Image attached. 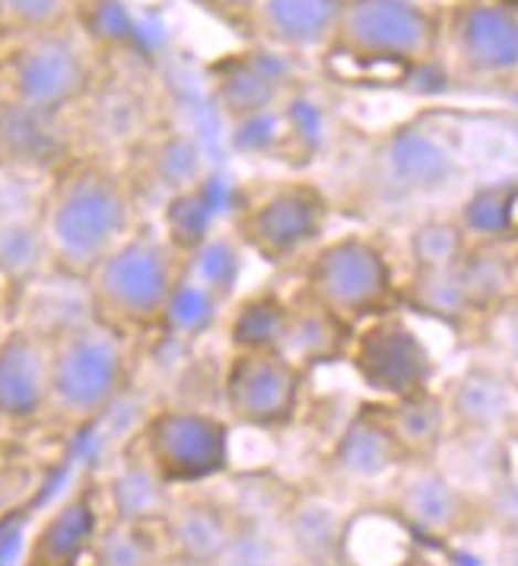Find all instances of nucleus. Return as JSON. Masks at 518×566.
Returning a JSON list of instances; mask_svg holds the SVG:
<instances>
[{
	"label": "nucleus",
	"instance_id": "nucleus-26",
	"mask_svg": "<svg viewBox=\"0 0 518 566\" xmlns=\"http://www.w3.org/2000/svg\"><path fill=\"white\" fill-rule=\"evenodd\" d=\"M389 172L408 191H436L452 179V156L423 134H401L389 147Z\"/></svg>",
	"mask_w": 518,
	"mask_h": 566
},
{
	"label": "nucleus",
	"instance_id": "nucleus-27",
	"mask_svg": "<svg viewBox=\"0 0 518 566\" xmlns=\"http://www.w3.org/2000/svg\"><path fill=\"white\" fill-rule=\"evenodd\" d=\"M52 264L49 239L39 217L20 213L0 227V277L10 283H32Z\"/></svg>",
	"mask_w": 518,
	"mask_h": 566
},
{
	"label": "nucleus",
	"instance_id": "nucleus-43",
	"mask_svg": "<svg viewBox=\"0 0 518 566\" xmlns=\"http://www.w3.org/2000/svg\"><path fill=\"white\" fill-rule=\"evenodd\" d=\"M93 566H96V564H93Z\"/></svg>",
	"mask_w": 518,
	"mask_h": 566
},
{
	"label": "nucleus",
	"instance_id": "nucleus-38",
	"mask_svg": "<svg viewBox=\"0 0 518 566\" xmlns=\"http://www.w3.org/2000/svg\"><path fill=\"white\" fill-rule=\"evenodd\" d=\"M156 179L176 195L194 191L201 179V154L191 140H172L159 150L156 159Z\"/></svg>",
	"mask_w": 518,
	"mask_h": 566
},
{
	"label": "nucleus",
	"instance_id": "nucleus-4",
	"mask_svg": "<svg viewBox=\"0 0 518 566\" xmlns=\"http://www.w3.org/2000/svg\"><path fill=\"white\" fill-rule=\"evenodd\" d=\"M52 347V408L71 420H93L121 395L128 354L121 332L99 318L49 337Z\"/></svg>",
	"mask_w": 518,
	"mask_h": 566
},
{
	"label": "nucleus",
	"instance_id": "nucleus-2",
	"mask_svg": "<svg viewBox=\"0 0 518 566\" xmlns=\"http://www.w3.org/2000/svg\"><path fill=\"white\" fill-rule=\"evenodd\" d=\"M182 255L154 232H130L86 277L96 318L115 332L162 325Z\"/></svg>",
	"mask_w": 518,
	"mask_h": 566
},
{
	"label": "nucleus",
	"instance_id": "nucleus-39",
	"mask_svg": "<svg viewBox=\"0 0 518 566\" xmlns=\"http://www.w3.org/2000/svg\"><path fill=\"white\" fill-rule=\"evenodd\" d=\"M201 3L210 7L216 17L230 20V23H245V27H252L261 0H201Z\"/></svg>",
	"mask_w": 518,
	"mask_h": 566
},
{
	"label": "nucleus",
	"instance_id": "nucleus-28",
	"mask_svg": "<svg viewBox=\"0 0 518 566\" xmlns=\"http://www.w3.org/2000/svg\"><path fill=\"white\" fill-rule=\"evenodd\" d=\"M216 96L233 122H255L258 115L274 108L277 96H281V80L267 64L242 61L220 77Z\"/></svg>",
	"mask_w": 518,
	"mask_h": 566
},
{
	"label": "nucleus",
	"instance_id": "nucleus-1",
	"mask_svg": "<svg viewBox=\"0 0 518 566\" xmlns=\"http://www.w3.org/2000/svg\"><path fill=\"white\" fill-rule=\"evenodd\" d=\"M52 268L89 277L108 252L134 232V205L125 181L99 163H74L52 185L39 210Z\"/></svg>",
	"mask_w": 518,
	"mask_h": 566
},
{
	"label": "nucleus",
	"instance_id": "nucleus-14",
	"mask_svg": "<svg viewBox=\"0 0 518 566\" xmlns=\"http://www.w3.org/2000/svg\"><path fill=\"white\" fill-rule=\"evenodd\" d=\"M401 462L404 452L391 433L385 408H363L353 413L331 449V468L340 478L360 484L389 478Z\"/></svg>",
	"mask_w": 518,
	"mask_h": 566
},
{
	"label": "nucleus",
	"instance_id": "nucleus-41",
	"mask_svg": "<svg viewBox=\"0 0 518 566\" xmlns=\"http://www.w3.org/2000/svg\"><path fill=\"white\" fill-rule=\"evenodd\" d=\"M512 258H516V271H518V239H516V249H512Z\"/></svg>",
	"mask_w": 518,
	"mask_h": 566
},
{
	"label": "nucleus",
	"instance_id": "nucleus-21",
	"mask_svg": "<svg viewBox=\"0 0 518 566\" xmlns=\"http://www.w3.org/2000/svg\"><path fill=\"white\" fill-rule=\"evenodd\" d=\"M385 417H389L391 433L398 439L404 459L436 455L440 446L445 442L448 423H452L445 395H436L433 388L411 395V398H401V401H389Z\"/></svg>",
	"mask_w": 518,
	"mask_h": 566
},
{
	"label": "nucleus",
	"instance_id": "nucleus-11",
	"mask_svg": "<svg viewBox=\"0 0 518 566\" xmlns=\"http://www.w3.org/2000/svg\"><path fill=\"white\" fill-rule=\"evenodd\" d=\"M452 52L467 74L518 77V10L506 0H465L448 23Z\"/></svg>",
	"mask_w": 518,
	"mask_h": 566
},
{
	"label": "nucleus",
	"instance_id": "nucleus-25",
	"mask_svg": "<svg viewBox=\"0 0 518 566\" xmlns=\"http://www.w3.org/2000/svg\"><path fill=\"white\" fill-rule=\"evenodd\" d=\"M401 300L420 315H430L445 325H462L474 312V303L467 296L462 268L448 271H414L408 286L401 290Z\"/></svg>",
	"mask_w": 518,
	"mask_h": 566
},
{
	"label": "nucleus",
	"instance_id": "nucleus-36",
	"mask_svg": "<svg viewBox=\"0 0 518 566\" xmlns=\"http://www.w3.org/2000/svg\"><path fill=\"white\" fill-rule=\"evenodd\" d=\"M210 235V207L208 201L198 195V191H184V195H176L172 205L166 207V239L169 245L179 252V255H188L194 252L201 242H208Z\"/></svg>",
	"mask_w": 518,
	"mask_h": 566
},
{
	"label": "nucleus",
	"instance_id": "nucleus-29",
	"mask_svg": "<svg viewBox=\"0 0 518 566\" xmlns=\"http://www.w3.org/2000/svg\"><path fill=\"white\" fill-rule=\"evenodd\" d=\"M455 220L471 242H506L509 235L518 239V188L493 185L474 191Z\"/></svg>",
	"mask_w": 518,
	"mask_h": 566
},
{
	"label": "nucleus",
	"instance_id": "nucleus-20",
	"mask_svg": "<svg viewBox=\"0 0 518 566\" xmlns=\"http://www.w3.org/2000/svg\"><path fill=\"white\" fill-rule=\"evenodd\" d=\"M357 328L340 322L337 315L315 306L309 300H293V318L286 332L284 354L299 366H318V363L347 360V347Z\"/></svg>",
	"mask_w": 518,
	"mask_h": 566
},
{
	"label": "nucleus",
	"instance_id": "nucleus-16",
	"mask_svg": "<svg viewBox=\"0 0 518 566\" xmlns=\"http://www.w3.org/2000/svg\"><path fill=\"white\" fill-rule=\"evenodd\" d=\"M448 417L474 437H490L509 427L518 413V391L490 366H471L445 395Z\"/></svg>",
	"mask_w": 518,
	"mask_h": 566
},
{
	"label": "nucleus",
	"instance_id": "nucleus-10",
	"mask_svg": "<svg viewBox=\"0 0 518 566\" xmlns=\"http://www.w3.org/2000/svg\"><path fill=\"white\" fill-rule=\"evenodd\" d=\"M10 103L52 112L77 103L89 90V64L77 45L57 32L29 35L0 67Z\"/></svg>",
	"mask_w": 518,
	"mask_h": 566
},
{
	"label": "nucleus",
	"instance_id": "nucleus-22",
	"mask_svg": "<svg viewBox=\"0 0 518 566\" xmlns=\"http://www.w3.org/2000/svg\"><path fill=\"white\" fill-rule=\"evenodd\" d=\"M169 488L172 484H166L162 474L144 455L128 459L108 481L112 513H115V518L137 522V525H156V522L162 525V518L176 503Z\"/></svg>",
	"mask_w": 518,
	"mask_h": 566
},
{
	"label": "nucleus",
	"instance_id": "nucleus-23",
	"mask_svg": "<svg viewBox=\"0 0 518 566\" xmlns=\"http://www.w3.org/2000/svg\"><path fill=\"white\" fill-rule=\"evenodd\" d=\"M458 268L474 312H499L518 300L516 258L503 249V242H471Z\"/></svg>",
	"mask_w": 518,
	"mask_h": 566
},
{
	"label": "nucleus",
	"instance_id": "nucleus-9",
	"mask_svg": "<svg viewBox=\"0 0 518 566\" xmlns=\"http://www.w3.org/2000/svg\"><path fill=\"white\" fill-rule=\"evenodd\" d=\"M347 363L353 376L385 401H401L430 391L436 376L433 350L398 312L363 322L350 337Z\"/></svg>",
	"mask_w": 518,
	"mask_h": 566
},
{
	"label": "nucleus",
	"instance_id": "nucleus-30",
	"mask_svg": "<svg viewBox=\"0 0 518 566\" xmlns=\"http://www.w3.org/2000/svg\"><path fill=\"white\" fill-rule=\"evenodd\" d=\"M52 112H35L27 105L7 103L0 112V150L10 163L20 166H42L57 156L54 137L49 128Z\"/></svg>",
	"mask_w": 518,
	"mask_h": 566
},
{
	"label": "nucleus",
	"instance_id": "nucleus-18",
	"mask_svg": "<svg viewBox=\"0 0 518 566\" xmlns=\"http://www.w3.org/2000/svg\"><path fill=\"white\" fill-rule=\"evenodd\" d=\"M239 528V513L230 503L210 496H184L176 500L162 518V535L169 551L188 554L198 560L216 564Z\"/></svg>",
	"mask_w": 518,
	"mask_h": 566
},
{
	"label": "nucleus",
	"instance_id": "nucleus-37",
	"mask_svg": "<svg viewBox=\"0 0 518 566\" xmlns=\"http://www.w3.org/2000/svg\"><path fill=\"white\" fill-rule=\"evenodd\" d=\"M67 17V0H0V27L27 35L54 32Z\"/></svg>",
	"mask_w": 518,
	"mask_h": 566
},
{
	"label": "nucleus",
	"instance_id": "nucleus-40",
	"mask_svg": "<svg viewBox=\"0 0 518 566\" xmlns=\"http://www.w3.org/2000/svg\"><path fill=\"white\" fill-rule=\"evenodd\" d=\"M156 566H216V564H210V560H198V557H188V554H176V551H166Z\"/></svg>",
	"mask_w": 518,
	"mask_h": 566
},
{
	"label": "nucleus",
	"instance_id": "nucleus-42",
	"mask_svg": "<svg viewBox=\"0 0 518 566\" xmlns=\"http://www.w3.org/2000/svg\"><path fill=\"white\" fill-rule=\"evenodd\" d=\"M0 337H3V335H0Z\"/></svg>",
	"mask_w": 518,
	"mask_h": 566
},
{
	"label": "nucleus",
	"instance_id": "nucleus-34",
	"mask_svg": "<svg viewBox=\"0 0 518 566\" xmlns=\"http://www.w3.org/2000/svg\"><path fill=\"white\" fill-rule=\"evenodd\" d=\"M286 560H289V547L281 522L239 515V528L216 566H286Z\"/></svg>",
	"mask_w": 518,
	"mask_h": 566
},
{
	"label": "nucleus",
	"instance_id": "nucleus-17",
	"mask_svg": "<svg viewBox=\"0 0 518 566\" xmlns=\"http://www.w3.org/2000/svg\"><path fill=\"white\" fill-rule=\"evenodd\" d=\"M289 557L306 566H337L347 551V522L331 500L303 493L289 500L281 518Z\"/></svg>",
	"mask_w": 518,
	"mask_h": 566
},
{
	"label": "nucleus",
	"instance_id": "nucleus-19",
	"mask_svg": "<svg viewBox=\"0 0 518 566\" xmlns=\"http://www.w3.org/2000/svg\"><path fill=\"white\" fill-rule=\"evenodd\" d=\"M398 510L420 532L448 535L465 522L467 500L462 488L448 474H442L440 468L416 464L401 478Z\"/></svg>",
	"mask_w": 518,
	"mask_h": 566
},
{
	"label": "nucleus",
	"instance_id": "nucleus-6",
	"mask_svg": "<svg viewBox=\"0 0 518 566\" xmlns=\"http://www.w3.org/2000/svg\"><path fill=\"white\" fill-rule=\"evenodd\" d=\"M436 20L416 0H347L328 52L366 64H416L436 49Z\"/></svg>",
	"mask_w": 518,
	"mask_h": 566
},
{
	"label": "nucleus",
	"instance_id": "nucleus-31",
	"mask_svg": "<svg viewBox=\"0 0 518 566\" xmlns=\"http://www.w3.org/2000/svg\"><path fill=\"white\" fill-rule=\"evenodd\" d=\"M242 245L239 239L230 235H210L194 252L182 255V274L208 286L213 296L230 303L235 286L242 281Z\"/></svg>",
	"mask_w": 518,
	"mask_h": 566
},
{
	"label": "nucleus",
	"instance_id": "nucleus-15",
	"mask_svg": "<svg viewBox=\"0 0 518 566\" xmlns=\"http://www.w3.org/2000/svg\"><path fill=\"white\" fill-rule=\"evenodd\" d=\"M99 513L89 490H77L54 510L29 541L23 566H80L99 535Z\"/></svg>",
	"mask_w": 518,
	"mask_h": 566
},
{
	"label": "nucleus",
	"instance_id": "nucleus-35",
	"mask_svg": "<svg viewBox=\"0 0 518 566\" xmlns=\"http://www.w3.org/2000/svg\"><path fill=\"white\" fill-rule=\"evenodd\" d=\"M223 306L226 303L220 296H213L208 286L184 277L182 271H179V283L172 290L162 328L172 332L176 337H201L204 332L213 328V322H216V315H220Z\"/></svg>",
	"mask_w": 518,
	"mask_h": 566
},
{
	"label": "nucleus",
	"instance_id": "nucleus-12",
	"mask_svg": "<svg viewBox=\"0 0 518 566\" xmlns=\"http://www.w3.org/2000/svg\"><path fill=\"white\" fill-rule=\"evenodd\" d=\"M52 408V347L32 328H10L0 337V420L29 423Z\"/></svg>",
	"mask_w": 518,
	"mask_h": 566
},
{
	"label": "nucleus",
	"instance_id": "nucleus-5",
	"mask_svg": "<svg viewBox=\"0 0 518 566\" xmlns=\"http://www.w3.org/2000/svg\"><path fill=\"white\" fill-rule=\"evenodd\" d=\"M331 223V201L311 181H277L235 210V239L271 268L311 255Z\"/></svg>",
	"mask_w": 518,
	"mask_h": 566
},
{
	"label": "nucleus",
	"instance_id": "nucleus-7",
	"mask_svg": "<svg viewBox=\"0 0 518 566\" xmlns=\"http://www.w3.org/2000/svg\"><path fill=\"white\" fill-rule=\"evenodd\" d=\"M140 455L172 488L220 478L233 462L230 423L198 408H162L140 430Z\"/></svg>",
	"mask_w": 518,
	"mask_h": 566
},
{
	"label": "nucleus",
	"instance_id": "nucleus-13",
	"mask_svg": "<svg viewBox=\"0 0 518 566\" xmlns=\"http://www.w3.org/2000/svg\"><path fill=\"white\" fill-rule=\"evenodd\" d=\"M347 0H261L252 29L281 52H328Z\"/></svg>",
	"mask_w": 518,
	"mask_h": 566
},
{
	"label": "nucleus",
	"instance_id": "nucleus-32",
	"mask_svg": "<svg viewBox=\"0 0 518 566\" xmlns=\"http://www.w3.org/2000/svg\"><path fill=\"white\" fill-rule=\"evenodd\" d=\"M166 551L159 547L154 525H137L125 518H112L99 528L93 544L96 566H156Z\"/></svg>",
	"mask_w": 518,
	"mask_h": 566
},
{
	"label": "nucleus",
	"instance_id": "nucleus-24",
	"mask_svg": "<svg viewBox=\"0 0 518 566\" xmlns=\"http://www.w3.org/2000/svg\"><path fill=\"white\" fill-rule=\"evenodd\" d=\"M293 318V303L274 290L249 293L230 315V347L233 350H284Z\"/></svg>",
	"mask_w": 518,
	"mask_h": 566
},
{
	"label": "nucleus",
	"instance_id": "nucleus-3",
	"mask_svg": "<svg viewBox=\"0 0 518 566\" xmlns=\"http://www.w3.org/2000/svg\"><path fill=\"white\" fill-rule=\"evenodd\" d=\"M303 300L337 315L350 328L394 312L401 286L385 249L369 235H337L321 242L303 271Z\"/></svg>",
	"mask_w": 518,
	"mask_h": 566
},
{
	"label": "nucleus",
	"instance_id": "nucleus-8",
	"mask_svg": "<svg viewBox=\"0 0 518 566\" xmlns=\"http://www.w3.org/2000/svg\"><path fill=\"white\" fill-rule=\"evenodd\" d=\"M306 382L309 369L284 350H233L223 373V405L235 423L277 433L296 420Z\"/></svg>",
	"mask_w": 518,
	"mask_h": 566
},
{
	"label": "nucleus",
	"instance_id": "nucleus-33",
	"mask_svg": "<svg viewBox=\"0 0 518 566\" xmlns=\"http://www.w3.org/2000/svg\"><path fill=\"white\" fill-rule=\"evenodd\" d=\"M471 239L462 230L458 220H445V217H433L416 223L411 239H408V255L414 271H448L458 268L465 261Z\"/></svg>",
	"mask_w": 518,
	"mask_h": 566
}]
</instances>
